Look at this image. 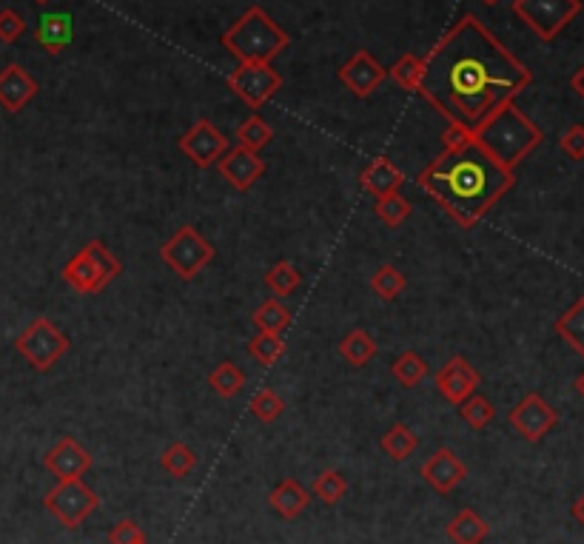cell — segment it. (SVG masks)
<instances>
[{
  "mask_svg": "<svg viewBox=\"0 0 584 544\" xmlns=\"http://www.w3.org/2000/svg\"><path fill=\"white\" fill-rule=\"evenodd\" d=\"M419 94L448 123L476 129L490 112L513 103L533 72L476 15H465L428 52Z\"/></svg>",
  "mask_w": 584,
  "mask_h": 544,
  "instance_id": "cell-1",
  "label": "cell"
},
{
  "mask_svg": "<svg viewBox=\"0 0 584 544\" xmlns=\"http://www.w3.org/2000/svg\"><path fill=\"white\" fill-rule=\"evenodd\" d=\"M416 186L456 226L473 228L516 186V171L499 166L473 137L468 149L442 151L431 166L419 171Z\"/></svg>",
  "mask_w": 584,
  "mask_h": 544,
  "instance_id": "cell-2",
  "label": "cell"
},
{
  "mask_svg": "<svg viewBox=\"0 0 584 544\" xmlns=\"http://www.w3.org/2000/svg\"><path fill=\"white\" fill-rule=\"evenodd\" d=\"M473 137L482 149L488 151L490 157L505 166V169L516 171V166L530 157L533 151L542 146L545 140V132L530 120L528 114L522 112L513 103H505L499 106L496 112H490L476 129H473Z\"/></svg>",
  "mask_w": 584,
  "mask_h": 544,
  "instance_id": "cell-3",
  "label": "cell"
},
{
  "mask_svg": "<svg viewBox=\"0 0 584 544\" xmlns=\"http://www.w3.org/2000/svg\"><path fill=\"white\" fill-rule=\"evenodd\" d=\"M288 43V32L257 3L248 6L243 18L234 20L223 32V46L240 63H271L274 57L283 55Z\"/></svg>",
  "mask_w": 584,
  "mask_h": 544,
  "instance_id": "cell-4",
  "label": "cell"
},
{
  "mask_svg": "<svg viewBox=\"0 0 584 544\" xmlns=\"http://www.w3.org/2000/svg\"><path fill=\"white\" fill-rule=\"evenodd\" d=\"M120 274H123V263L100 240L83 245L60 271L63 282L69 288H75L77 294H86V297L109 288Z\"/></svg>",
  "mask_w": 584,
  "mask_h": 544,
  "instance_id": "cell-5",
  "label": "cell"
},
{
  "mask_svg": "<svg viewBox=\"0 0 584 544\" xmlns=\"http://www.w3.org/2000/svg\"><path fill=\"white\" fill-rule=\"evenodd\" d=\"M513 15L528 26L539 40H553L562 35L567 23L582 12V0H513Z\"/></svg>",
  "mask_w": 584,
  "mask_h": 544,
  "instance_id": "cell-6",
  "label": "cell"
},
{
  "mask_svg": "<svg viewBox=\"0 0 584 544\" xmlns=\"http://www.w3.org/2000/svg\"><path fill=\"white\" fill-rule=\"evenodd\" d=\"M160 260L169 265L180 280H194L214 260V245L194 226H180L171 240L160 245Z\"/></svg>",
  "mask_w": 584,
  "mask_h": 544,
  "instance_id": "cell-7",
  "label": "cell"
},
{
  "mask_svg": "<svg viewBox=\"0 0 584 544\" xmlns=\"http://www.w3.org/2000/svg\"><path fill=\"white\" fill-rule=\"evenodd\" d=\"M69 345H72L69 337L49 317H38L15 339V351L40 374L52 371L57 365V359L69 351Z\"/></svg>",
  "mask_w": 584,
  "mask_h": 544,
  "instance_id": "cell-8",
  "label": "cell"
},
{
  "mask_svg": "<svg viewBox=\"0 0 584 544\" xmlns=\"http://www.w3.org/2000/svg\"><path fill=\"white\" fill-rule=\"evenodd\" d=\"M43 507L66 530H77L92 513L100 510V496L83 479H63L43 496Z\"/></svg>",
  "mask_w": 584,
  "mask_h": 544,
  "instance_id": "cell-9",
  "label": "cell"
},
{
  "mask_svg": "<svg viewBox=\"0 0 584 544\" xmlns=\"http://www.w3.org/2000/svg\"><path fill=\"white\" fill-rule=\"evenodd\" d=\"M226 86L243 100L248 109L257 112L283 89V75L271 63H240L234 72H228Z\"/></svg>",
  "mask_w": 584,
  "mask_h": 544,
  "instance_id": "cell-10",
  "label": "cell"
},
{
  "mask_svg": "<svg viewBox=\"0 0 584 544\" xmlns=\"http://www.w3.org/2000/svg\"><path fill=\"white\" fill-rule=\"evenodd\" d=\"M508 422L513 431L519 433L525 442H542L547 433L559 425V413L547 405V399L542 394L522 396L519 405H513L508 413Z\"/></svg>",
  "mask_w": 584,
  "mask_h": 544,
  "instance_id": "cell-11",
  "label": "cell"
},
{
  "mask_svg": "<svg viewBox=\"0 0 584 544\" xmlns=\"http://www.w3.org/2000/svg\"><path fill=\"white\" fill-rule=\"evenodd\" d=\"M231 149L228 146V137L211 120H197L189 132L180 137V151L189 157L197 169H211L220 163V157Z\"/></svg>",
  "mask_w": 584,
  "mask_h": 544,
  "instance_id": "cell-12",
  "label": "cell"
},
{
  "mask_svg": "<svg viewBox=\"0 0 584 544\" xmlns=\"http://www.w3.org/2000/svg\"><path fill=\"white\" fill-rule=\"evenodd\" d=\"M385 77H388V69L365 49H359L357 55L348 57L340 69V80L359 100H365V97L377 92L379 86L385 83Z\"/></svg>",
  "mask_w": 584,
  "mask_h": 544,
  "instance_id": "cell-13",
  "label": "cell"
},
{
  "mask_svg": "<svg viewBox=\"0 0 584 544\" xmlns=\"http://www.w3.org/2000/svg\"><path fill=\"white\" fill-rule=\"evenodd\" d=\"M434 382L436 391L442 394L445 402L459 405V402H465L471 394H476V388L482 382V374L465 357H451L436 371Z\"/></svg>",
  "mask_w": 584,
  "mask_h": 544,
  "instance_id": "cell-14",
  "label": "cell"
},
{
  "mask_svg": "<svg viewBox=\"0 0 584 544\" xmlns=\"http://www.w3.org/2000/svg\"><path fill=\"white\" fill-rule=\"evenodd\" d=\"M43 465H46V470L55 476L57 482H63V479H83L86 470L92 468V453L86 451L75 436H63L46 451Z\"/></svg>",
  "mask_w": 584,
  "mask_h": 544,
  "instance_id": "cell-15",
  "label": "cell"
},
{
  "mask_svg": "<svg viewBox=\"0 0 584 544\" xmlns=\"http://www.w3.org/2000/svg\"><path fill=\"white\" fill-rule=\"evenodd\" d=\"M419 473H422V479H425L439 496H448V493H453V490L468 479L465 462H462L451 448H439V451L431 453V456L422 462Z\"/></svg>",
  "mask_w": 584,
  "mask_h": 544,
  "instance_id": "cell-16",
  "label": "cell"
},
{
  "mask_svg": "<svg viewBox=\"0 0 584 544\" xmlns=\"http://www.w3.org/2000/svg\"><path fill=\"white\" fill-rule=\"evenodd\" d=\"M217 171L226 177V183H231V188L248 191V188L254 186V183L265 174V163L263 157H260V151H251L245 149V146H234V149H228L226 154L220 157Z\"/></svg>",
  "mask_w": 584,
  "mask_h": 544,
  "instance_id": "cell-17",
  "label": "cell"
},
{
  "mask_svg": "<svg viewBox=\"0 0 584 544\" xmlns=\"http://www.w3.org/2000/svg\"><path fill=\"white\" fill-rule=\"evenodd\" d=\"M38 92V80L20 63H9L6 69H0V106L9 114L23 112L38 97Z\"/></svg>",
  "mask_w": 584,
  "mask_h": 544,
  "instance_id": "cell-18",
  "label": "cell"
},
{
  "mask_svg": "<svg viewBox=\"0 0 584 544\" xmlns=\"http://www.w3.org/2000/svg\"><path fill=\"white\" fill-rule=\"evenodd\" d=\"M359 183L362 188L368 191V194H374V197H385V194H396L399 188L405 186V174L396 169L394 160H388V157H377V160H371L365 169L359 171Z\"/></svg>",
  "mask_w": 584,
  "mask_h": 544,
  "instance_id": "cell-19",
  "label": "cell"
},
{
  "mask_svg": "<svg viewBox=\"0 0 584 544\" xmlns=\"http://www.w3.org/2000/svg\"><path fill=\"white\" fill-rule=\"evenodd\" d=\"M72 35H75L72 15H63V12L43 15L38 26H35V43H38L46 55H60L63 49H69Z\"/></svg>",
  "mask_w": 584,
  "mask_h": 544,
  "instance_id": "cell-20",
  "label": "cell"
},
{
  "mask_svg": "<svg viewBox=\"0 0 584 544\" xmlns=\"http://www.w3.org/2000/svg\"><path fill=\"white\" fill-rule=\"evenodd\" d=\"M268 502H271L277 516H283V519L291 522V519H297V516L305 513V507L311 502V493L302 488L297 479H283L277 488L271 490Z\"/></svg>",
  "mask_w": 584,
  "mask_h": 544,
  "instance_id": "cell-21",
  "label": "cell"
},
{
  "mask_svg": "<svg viewBox=\"0 0 584 544\" xmlns=\"http://www.w3.org/2000/svg\"><path fill=\"white\" fill-rule=\"evenodd\" d=\"M445 533H448V539L453 544H482L488 539L490 527L473 507H462L448 522Z\"/></svg>",
  "mask_w": 584,
  "mask_h": 544,
  "instance_id": "cell-22",
  "label": "cell"
},
{
  "mask_svg": "<svg viewBox=\"0 0 584 544\" xmlns=\"http://www.w3.org/2000/svg\"><path fill=\"white\" fill-rule=\"evenodd\" d=\"M553 331L565 339L579 357H584V297H579L562 317L553 322Z\"/></svg>",
  "mask_w": 584,
  "mask_h": 544,
  "instance_id": "cell-23",
  "label": "cell"
},
{
  "mask_svg": "<svg viewBox=\"0 0 584 544\" xmlns=\"http://www.w3.org/2000/svg\"><path fill=\"white\" fill-rule=\"evenodd\" d=\"M379 448H382V453H385L388 459L405 462V459H411L416 453V448H419V436H416L408 425H391L388 433H382Z\"/></svg>",
  "mask_w": 584,
  "mask_h": 544,
  "instance_id": "cell-24",
  "label": "cell"
},
{
  "mask_svg": "<svg viewBox=\"0 0 584 544\" xmlns=\"http://www.w3.org/2000/svg\"><path fill=\"white\" fill-rule=\"evenodd\" d=\"M340 357L345 359L348 365H354V368H365L371 359L377 357V342H374V337H371L368 331L354 328L351 334L342 337Z\"/></svg>",
  "mask_w": 584,
  "mask_h": 544,
  "instance_id": "cell-25",
  "label": "cell"
},
{
  "mask_svg": "<svg viewBox=\"0 0 584 544\" xmlns=\"http://www.w3.org/2000/svg\"><path fill=\"white\" fill-rule=\"evenodd\" d=\"M208 385H211V391L220 396V399H234V396L243 391L245 374L231 362V359H223V362L208 374Z\"/></svg>",
  "mask_w": 584,
  "mask_h": 544,
  "instance_id": "cell-26",
  "label": "cell"
},
{
  "mask_svg": "<svg viewBox=\"0 0 584 544\" xmlns=\"http://www.w3.org/2000/svg\"><path fill=\"white\" fill-rule=\"evenodd\" d=\"M251 322L257 325V331H265V334H283L285 328L291 325V311H288L277 297H271V300H265L263 305L251 314Z\"/></svg>",
  "mask_w": 584,
  "mask_h": 544,
  "instance_id": "cell-27",
  "label": "cell"
},
{
  "mask_svg": "<svg viewBox=\"0 0 584 544\" xmlns=\"http://www.w3.org/2000/svg\"><path fill=\"white\" fill-rule=\"evenodd\" d=\"M456 408H459L462 422H465L468 428H473V431H485L490 422H493V416H496L493 402L482 394H471L465 402H459Z\"/></svg>",
  "mask_w": 584,
  "mask_h": 544,
  "instance_id": "cell-28",
  "label": "cell"
},
{
  "mask_svg": "<svg viewBox=\"0 0 584 544\" xmlns=\"http://www.w3.org/2000/svg\"><path fill=\"white\" fill-rule=\"evenodd\" d=\"M160 468L174 479H186L191 470L197 468V453L183 442H171L169 448L160 453Z\"/></svg>",
  "mask_w": 584,
  "mask_h": 544,
  "instance_id": "cell-29",
  "label": "cell"
},
{
  "mask_svg": "<svg viewBox=\"0 0 584 544\" xmlns=\"http://www.w3.org/2000/svg\"><path fill=\"white\" fill-rule=\"evenodd\" d=\"M248 411H251V416H254L257 422H263V425H274V422H277V419L285 413V402H283V396L277 394L274 388H260L257 394L251 396Z\"/></svg>",
  "mask_w": 584,
  "mask_h": 544,
  "instance_id": "cell-30",
  "label": "cell"
},
{
  "mask_svg": "<svg viewBox=\"0 0 584 544\" xmlns=\"http://www.w3.org/2000/svg\"><path fill=\"white\" fill-rule=\"evenodd\" d=\"M274 140V129L265 123L260 114H251L245 117L243 123L237 126V146H245L251 151H260Z\"/></svg>",
  "mask_w": 584,
  "mask_h": 544,
  "instance_id": "cell-31",
  "label": "cell"
},
{
  "mask_svg": "<svg viewBox=\"0 0 584 544\" xmlns=\"http://www.w3.org/2000/svg\"><path fill=\"white\" fill-rule=\"evenodd\" d=\"M391 374H394V379L399 385L416 388V385L428 376V362L419 357L416 351H405V354H399V357L394 359Z\"/></svg>",
  "mask_w": 584,
  "mask_h": 544,
  "instance_id": "cell-32",
  "label": "cell"
},
{
  "mask_svg": "<svg viewBox=\"0 0 584 544\" xmlns=\"http://www.w3.org/2000/svg\"><path fill=\"white\" fill-rule=\"evenodd\" d=\"M265 285L277 294V297H288V294H294L297 288L302 285V274L297 265H291L288 260H280V263H274L268 268V274H265Z\"/></svg>",
  "mask_w": 584,
  "mask_h": 544,
  "instance_id": "cell-33",
  "label": "cell"
},
{
  "mask_svg": "<svg viewBox=\"0 0 584 544\" xmlns=\"http://www.w3.org/2000/svg\"><path fill=\"white\" fill-rule=\"evenodd\" d=\"M371 291L377 294L379 300L394 302L405 291V274L391 263L379 265L377 271H374V277H371Z\"/></svg>",
  "mask_w": 584,
  "mask_h": 544,
  "instance_id": "cell-34",
  "label": "cell"
},
{
  "mask_svg": "<svg viewBox=\"0 0 584 544\" xmlns=\"http://www.w3.org/2000/svg\"><path fill=\"white\" fill-rule=\"evenodd\" d=\"M248 354L257 359L260 365H277L285 357V339L283 334H265L257 331V337L248 342Z\"/></svg>",
  "mask_w": 584,
  "mask_h": 544,
  "instance_id": "cell-35",
  "label": "cell"
},
{
  "mask_svg": "<svg viewBox=\"0 0 584 544\" xmlns=\"http://www.w3.org/2000/svg\"><path fill=\"white\" fill-rule=\"evenodd\" d=\"M422 72H425V60L419 55H402L394 66L388 69V75L394 77L396 86H402L405 92H419Z\"/></svg>",
  "mask_w": 584,
  "mask_h": 544,
  "instance_id": "cell-36",
  "label": "cell"
},
{
  "mask_svg": "<svg viewBox=\"0 0 584 544\" xmlns=\"http://www.w3.org/2000/svg\"><path fill=\"white\" fill-rule=\"evenodd\" d=\"M314 496L325 505H337L348 496V479L342 476L340 470H322L320 476L314 479Z\"/></svg>",
  "mask_w": 584,
  "mask_h": 544,
  "instance_id": "cell-37",
  "label": "cell"
},
{
  "mask_svg": "<svg viewBox=\"0 0 584 544\" xmlns=\"http://www.w3.org/2000/svg\"><path fill=\"white\" fill-rule=\"evenodd\" d=\"M374 211H377V217L385 223L388 228H396L402 226L408 217H411V203L396 191V194H385V197H379L377 206H374Z\"/></svg>",
  "mask_w": 584,
  "mask_h": 544,
  "instance_id": "cell-38",
  "label": "cell"
},
{
  "mask_svg": "<svg viewBox=\"0 0 584 544\" xmlns=\"http://www.w3.org/2000/svg\"><path fill=\"white\" fill-rule=\"evenodd\" d=\"M26 35V20L18 9H0V40L3 43H15Z\"/></svg>",
  "mask_w": 584,
  "mask_h": 544,
  "instance_id": "cell-39",
  "label": "cell"
},
{
  "mask_svg": "<svg viewBox=\"0 0 584 544\" xmlns=\"http://www.w3.org/2000/svg\"><path fill=\"white\" fill-rule=\"evenodd\" d=\"M146 542V533L143 527L132 522V519H120L109 533V544H143Z\"/></svg>",
  "mask_w": 584,
  "mask_h": 544,
  "instance_id": "cell-40",
  "label": "cell"
},
{
  "mask_svg": "<svg viewBox=\"0 0 584 544\" xmlns=\"http://www.w3.org/2000/svg\"><path fill=\"white\" fill-rule=\"evenodd\" d=\"M473 143V129L462 123H448V129L442 132V151H462Z\"/></svg>",
  "mask_w": 584,
  "mask_h": 544,
  "instance_id": "cell-41",
  "label": "cell"
},
{
  "mask_svg": "<svg viewBox=\"0 0 584 544\" xmlns=\"http://www.w3.org/2000/svg\"><path fill=\"white\" fill-rule=\"evenodd\" d=\"M559 149L565 151L570 160H584V126L573 123L562 137H559Z\"/></svg>",
  "mask_w": 584,
  "mask_h": 544,
  "instance_id": "cell-42",
  "label": "cell"
},
{
  "mask_svg": "<svg viewBox=\"0 0 584 544\" xmlns=\"http://www.w3.org/2000/svg\"><path fill=\"white\" fill-rule=\"evenodd\" d=\"M570 89L584 100V63L576 69V72H573V75H570Z\"/></svg>",
  "mask_w": 584,
  "mask_h": 544,
  "instance_id": "cell-43",
  "label": "cell"
},
{
  "mask_svg": "<svg viewBox=\"0 0 584 544\" xmlns=\"http://www.w3.org/2000/svg\"><path fill=\"white\" fill-rule=\"evenodd\" d=\"M570 516H573V519H576V522L584 527V493L579 496V499H576V502H573V507H570Z\"/></svg>",
  "mask_w": 584,
  "mask_h": 544,
  "instance_id": "cell-44",
  "label": "cell"
},
{
  "mask_svg": "<svg viewBox=\"0 0 584 544\" xmlns=\"http://www.w3.org/2000/svg\"><path fill=\"white\" fill-rule=\"evenodd\" d=\"M573 388H576V394H579L584 399V371L579 376H576V382H573Z\"/></svg>",
  "mask_w": 584,
  "mask_h": 544,
  "instance_id": "cell-45",
  "label": "cell"
},
{
  "mask_svg": "<svg viewBox=\"0 0 584 544\" xmlns=\"http://www.w3.org/2000/svg\"><path fill=\"white\" fill-rule=\"evenodd\" d=\"M482 3H485V6H496L499 0H482Z\"/></svg>",
  "mask_w": 584,
  "mask_h": 544,
  "instance_id": "cell-46",
  "label": "cell"
},
{
  "mask_svg": "<svg viewBox=\"0 0 584 544\" xmlns=\"http://www.w3.org/2000/svg\"><path fill=\"white\" fill-rule=\"evenodd\" d=\"M35 3H49V0H35Z\"/></svg>",
  "mask_w": 584,
  "mask_h": 544,
  "instance_id": "cell-47",
  "label": "cell"
},
{
  "mask_svg": "<svg viewBox=\"0 0 584 544\" xmlns=\"http://www.w3.org/2000/svg\"><path fill=\"white\" fill-rule=\"evenodd\" d=\"M143 544H149V542H143Z\"/></svg>",
  "mask_w": 584,
  "mask_h": 544,
  "instance_id": "cell-48",
  "label": "cell"
}]
</instances>
